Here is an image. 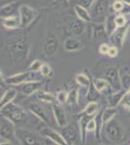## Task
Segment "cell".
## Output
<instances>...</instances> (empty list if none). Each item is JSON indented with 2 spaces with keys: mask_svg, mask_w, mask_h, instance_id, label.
I'll return each mask as SVG.
<instances>
[{
  "mask_svg": "<svg viewBox=\"0 0 130 145\" xmlns=\"http://www.w3.org/2000/svg\"><path fill=\"white\" fill-rule=\"evenodd\" d=\"M117 25L115 23V18H112V15L111 17H108L107 20H106L105 23V29H106V33H107L108 36H111L117 29Z\"/></svg>",
  "mask_w": 130,
  "mask_h": 145,
  "instance_id": "22",
  "label": "cell"
},
{
  "mask_svg": "<svg viewBox=\"0 0 130 145\" xmlns=\"http://www.w3.org/2000/svg\"><path fill=\"white\" fill-rule=\"evenodd\" d=\"M106 11V3L105 1H101V0H97L96 3L94 4V9H93V12L96 13L95 15H102L104 12Z\"/></svg>",
  "mask_w": 130,
  "mask_h": 145,
  "instance_id": "30",
  "label": "cell"
},
{
  "mask_svg": "<svg viewBox=\"0 0 130 145\" xmlns=\"http://www.w3.org/2000/svg\"><path fill=\"white\" fill-rule=\"evenodd\" d=\"M110 48L111 46H109L107 44H102V45L99 46V52H100L101 54H108L109 50H110Z\"/></svg>",
  "mask_w": 130,
  "mask_h": 145,
  "instance_id": "39",
  "label": "cell"
},
{
  "mask_svg": "<svg viewBox=\"0 0 130 145\" xmlns=\"http://www.w3.org/2000/svg\"><path fill=\"white\" fill-rule=\"evenodd\" d=\"M63 137L67 140L69 145H74V142L78 139V133L74 128H68L65 130V134Z\"/></svg>",
  "mask_w": 130,
  "mask_h": 145,
  "instance_id": "20",
  "label": "cell"
},
{
  "mask_svg": "<svg viewBox=\"0 0 130 145\" xmlns=\"http://www.w3.org/2000/svg\"><path fill=\"white\" fill-rule=\"evenodd\" d=\"M104 130H105L106 135L109 137V139L114 143H121L125 139V134L122 126L113 119L106 125H104Z\"/></svg>",
  "mask_w": 130,
  "mask_h": 145,
  "instance_id": "1",
  "label": "cell"
},
{
  "mask_svg": "<svg viewBox=\"0 0 130 145\" xmlns=\"http://www.w3.org/2000/svg\"><path fill=\"white\" fill-rule=\"evenodd\" d=\"M78 101H79V93L76 89L71 90L68 93V98H67V103L70 105H75L78 104Z\"/></svg>",
  "mask_w": 130,
  "mask_h": 145,
  "instance_id": "31",
  "label": "cell"
},
{
  "mask_svg": "<svg viewBox=\"0 0 130 145\" xmlns=\"http://www.w3.org/2000/svg\"><path fill=\"white\" fill-rule=\"evenodd\" d=\"M128 92H130V87H129V89H128Z\"/></svg>",
  "mask_w": 130,
  "mask_h": 145,
  "instance_id": "45",
  "label": "cell"
},
{
  "mask_svg": "<svg viewBox=\"0 0 130 145\" xmlns=\"http://www.w3.org/2000/svg\"><path fill=\"white\" fill-rule=\"evenodd\" d=\"M127 29H128V28H125V27L117 28V30H115L114 33L111 35V37H112V41L115 44V46H117L119 45V46H122L123 41H124L125 37H126Z\"/></svg>",
  "mask_w": 130,
  "mask_h": 145,
  "instance_id": "12",
  "label": "cell"
},
{
  "mask_svg": "<svg viewBox=\"0 0 130 145\" xmlns=\"http://www.w3.org/2000/svg\"><path fill=\"white\" fill-rule=\"evenodd\" d=\"M42 135L44 137H48L49 139H51L53 143H55L56 145H69L67 142V140L65 139V137L63 135H61L59 133L53 131V129H49L46 128L42 131Z\"/></svg>",
  "mask_w": 130,
  "mask_h": 145,
  "instance_id": "7",
  "label": "cell"
},
{
  "mask_svg": "<svg viewBox=\"0 0 130 145\" xmlns=\"http://www.w3.org/2000/svg\"><path fill=\"white\" fill-rule=\"evenodd\" d=\"M42 65H43V63L40 61V60H35V61H33L31 64H30L29 68H28V71L32 72L40 71V70H41Z\"/></svg>",
  "mask_w": 130,
  "mask_h": 145,
  "instance_id": "34",
  "label": "cell"
},
{
  "mask_svg": "<svg viewBox=\"0 0 130 145\" xmlns=\"http://www.w3.org/2000/svg\"><path fill=\"white\" fill-rule=\"evenodd\" d=\"M63 46H64L65 50L72 52V51L80 50L82 48V43L79 41V40H77L75 38H68V39L65 40Z\"/></svg>",
  "mask_w": 130,
  "mask_h": 145,
  "instance_id": "15",
  "label": "cell"
},
{
  "mask_svg": "<svg viewBox=\"0 0 130 145\" xmlns=\"http://www.w3.org/2000/svg\"><path fill=\"white\" fill-rule=\"evenodd\" d=\"M117 54H119V48H117V46H111L108 55L110 56V57H115V56H117Z\"/></svg>",
  "mask_w": 130,
  "mask_h": 145,
  "instance_id": "41",
  "label": "cell"
},
{
  "mask_svg": "<svg viewBox=\"0 0 130 145\" xmlns=\"http://www.w3.org/2000/svg\"><path fill=\"white\" fill-rule=\"evenodd\" d=\"M82 20H76L74 23L72 24V27H71V32H72L74 35H81L82 32H84V26L82 24Z\"/></svg>",
  "mask_w": 130,
  "mask_h": 145,
  "instance_id": "26",
  "label": "cell"
},
{
  "mask_svg": "<svg viewBox=\"0 0 130 145\" xmlns=\"http://www.w3.org/2000/svg\"><path fill=\"white\" fill-rule=\"evenodd\" d=\"M63 1V0H54V2H61Z\"/></svg>",
  "mask_w": 130,
  "mask_h": 145,
  "instance_id": "44",
  "label": "cell"
},
{
  "mask_svg": "<svg viewBox=\"0 0 130 145\" xmlns=\"http://www.w3.org/2000/svg\"><path fill=\"white\" fill-rule=\"evenodd\" d=\"M18 95V92L15 89H8L4 93V95L1 97V101H0V107L3 108L4 106H6L7 105L11 104L13 101Z\"/></svg>",
  "mask_w": 130,
  "mask_h": 145,
  "instance_id": "16",
  "label": "cell"
},
{
  "mask_svg": "<svg viewBox=\"0 0 130 145\" xmlns=\"http://www.w3.org/2000/svg\"><path fill=\"white\" fill-rule=\"evenodd\" d=\"M57 50V41L54 39H49L45 45V51L47 55H53Z\"/></svg>",
  "mask_w": 130,
  "mask_h": 145,
  "instance_id": "21",
  "label": "cell"
},
{
  "mask_svg": "<svg viewBox=\"0 0 130 145\" xmlns=\"http://www.w3.org/2000/svg\"><path fill=\"white\" fill-rule=\"evenodd\" d=\"M96 1H97V0H78L77 5H79V6L82 7V8L88 10V9H90L92 6H94V4L96 3Z\"/></svg>",
  "mask_w": 130,
  "mask_h": 145,
  "instance_id": "32",
  "label": "cell"
},
{
  "mask_svg": "<svg viewBox=\"0 0 130 145\" xmlns=\"http://www.w3.org/2000/svg\"><path fill=\"white\" fill-rule=\"evenodd\" d=\"M117 108L115 107H107L102 113V126L106 125L110 121H112L117 114Z\"/></svg>",
  "mask_w": 130,
  "mask_h": 145,
  "instance_id": "18",
  "label": "cell"
},
{
  "mask_svg": "<svg viewBox=\"0 0 130 145\" xmlns=\"http://www.w3.org/2000/svg\"><path fill=\"white\" fill-rule=\"evenodd\" d=\"M42 86H43L42 81H28V82L23 83V85L22 86V91L24 95L30 96L33 93L39 91Z\"/></svg>",
  "mask_w": 130,
  "mask_h": 145,
  "instance_id": "10",
  "label": "cell"
},
{
  "mask_svg": "<svg viewBox=\"0 0 130 145\" xmlns=\"http://www.w3.org/2000/svg\"><path fill=\"white\" fill-rule=\"evenodd\" d=\"M93 85L98 92H102V91L105 89L106 87H108V85H110V84H109V82L106 79L96 78L93 80Z\"/></svg>",
  "mask_w": 130,
  "mask_h": 145,
  "instance_id": "28",
  "label": "cell"
},
{
  "mask_svg": "<svg viewBox=\"0 0 130 145\" xmlns=\"http://www.w3.org/2000/svg\"><path fill=\"white\" fill-rule=\"evenodd\" d=\"M30 74H32V72H18L12 76L5 78V82L9 85H20L23 82H25V80H27L30 78Z\"/></svg>",
  "mask_w": 130,
  "mask_h": 145,
  "instance_id": "9",
  "label": "cell"
},
{
  "mask_svg": "<svg viewBox=\"0 0 130 145\" xmlns=\"http://www.w3.org/2000/svg\"><path fill=\"white\" fill-rule=\"evenodd\" d=\"M29 110L31 111L33 114H35L40 120H42L43 122L47 124L49 123V119L48 113H47L46 109H45L40 104H32L31 106H29Z\"/></svg>",
  "mask_w": 130,
  "mask_h": 145,
  "instance_id": "11",
  "label": "cell"
},
{
  "mask_svg": "<svg viewBox=\"0 0 130 145\" xmlns=\"http://www.w3.org/2000/svg\"><path fill=\"white\" fill-rule=\"evenodd\" d=\"M124 8H125V4L122 1H120V0H117L113 4V9H114L115 12H117V13H122Z\"/></svg>",
  "mask_w": 130,
  "mask_h": 145,
  "instance_id": "35",
  "label": "cell"
},
{
  "mask_svg": "<svg viewBox=\"0 0 130 145\" xmlns=\"http://www.w3.org/2000/svg\"><path fill=\"white\" fill-rule=\"evenodd\" d=\"M98 110V104L97 102H89L86 106L84 110L82 111V113L86 114L88 116H93L94 114Z\"/></svg>",
  "mask_w": 130,
  "mask_h": 145,
  "instance_id": "23",
  "label": "cell"
},
{
  "mask_svg": "<svg viewBox=\"0 0 130 145\" xmlns=\"http://www.w3.org/2000/svg\"><path fill=\"white\" fill-rule=\"evenodd\" d=\"M53 113L55 118V121L57 123V125L60 128H65L68 124L67 116H66L65 110L61 107V106L57 104L53 105Z\"/></svg>",
  "mask_w": 130,
  "mask_h": 145,
  "instance_id": "8",
  "label": "cell"
},
{
  "mask_svg": "<svg viewBox=\"0 0 130 145\" xmlns=\"http://www.w3.org/2000/svg\"><path fill=\"white\" fill-rule=\"evenodd\" d=\"M16 2H12V3L5 5L3 7H1V18H5L14 16V12L16 10L18 6H16Z\"/></svg>",
  "mask_w": 130,
  "mask_h": 145,
  "instance_id": "19",
  "label": "cell"
},
{
  "mask_svg": "<svg viewBox=\"0 0 130 145\" xmlns=\"http://www.w3.org/2000/svg\"><path fill=\"white\" fill-rule=\"evenodd\" d=\"M67 98H68V93L65 91H59V92L56 94V101L60 104H64L67 103Z\"/></svg>",
  "mask_w": 130,
  "mask_h": 145,
  "instance_id": "36",
  "label": "cell"
},
{
  "mask_svg": "<svg viewBox=\"0 0 130 145\" xmlns=\"http://www.w3.org/2000/svg\"><path fill=\"white\" fill-rule=\"evenodd\" d=\"M121 104L123 106H126L127 107H130V92H126V94H125L123 99H122Z\"/></svg>",
  "mask_w": 130,
  "mask_h": 145,
  "instance_id": "42",
  "label": "cell"
},
{
  "mask_svg": "<svg viewBox=\"0 0 130 145\" xmlns=\"http://www.w3.org/2000/svg\"><path fill=\"white\" fill-rule=\"evenodd\" d=\"M18 15L20 18V27H27L35 20L37 12L27 5H20L18 7Z\"/></svg>",
  "mask_w": 130,
  "mask_h": 145,
  "instance_id": "3",
  "label": "cell"
},
{
  "mask_svg": "<svg viewBox=\"0 0 130 145\" xmlns=\"http://www.w3.org/2000/svg\"><path fill=\"white\" fill-rule=\"evenodd\" d=\"M0 135L2 138L11 141L16 138V129L14 127V123L3 116L1 117V123H0Z\"/></svg>",
  "mask_w": 130,
  "mask_h": 145,
  "instance_id": "4",
  "label": "cell"
},
{
  "mask_svg": "<svg viewBox=\"0 0 130 145\" xmlns=\"http://www.w3.org/2000/svg\"><path fill=\"white\" fill-rule=\"evenodd\" d=\"M115 23L117 25V28L124 27V25L126 24V18L124 17V15H119L115 18Z\"/></svg>",
  "mask_w": 130,
  "mask_h": 145,
  "instance_id": "33",
  "label": "cell"
},
{
  "mask_svg": "<svg viewBox=\"0 0 130 145\" xmlns=\"http://www.w3.org/2000/svg\"><path fill=\"white\" fill-rule=\"evenodd\" d=\"M121 85L126 89H129L130 87V76H125L121 78Z\"/></svg>",
  "mask_w": 130,
  "mask_h": 145,
  "instance_id": "40",
  "label": "cell"
},
{
  "mask_svg": "<svg viewBox=\"0 0 130 145\" xmlns=\"http://www.w3.org/2000/svg\"><path fill=\"white\" fill-rule=\"evenodd\" d=\"M106 29L105 25L103 24H96L93 26V38L95 40H99L103 37V35H105ZM107 34V33H106Z\"/></svg>",
  "mask_w": 130,
  "mask_h": 145,
  "instance_id": "25",
  "label": "cell"
},
{
  "mask_svg": "<svg viewBox=\"0 0 130 145\" xmlns=\"http://www.w3.org/2000/svg\"><path fill=\"white\" fill-rule=\"evenodd\" d=\"M16 138L22 145H41L37 137L32 133L23 129L16 130Z\"/></svg>",
  "mask_w": 130,
  "mask_h": 145,
  "instance_id": "5",
  "label": "cell"
},
{
  "mask_svg": "<svg viewBox=\"0 0 130 145\" xmlns=\"http://www.w3.org/2000/svg\"><path fill=\"white\" fill-rule=\"evenodd\" d=\"M126 94L125 91H117L115 93H113L108 97V104L109 107H115L119 106V104H121L122 99Z\"/></svg>",
  "mask_w": 130,
  "mask_h": 145,
  "instance_id": "13",
  "label": "cell"
},
{
  "mask_svg": "<svg viewBox=\"0 0 130 145\" xmlns=\"http://www.w3.org/2000/svg\"><path fill=\"white\" fill-rule=\"evenodd\" d=\"M106 80L108 81L110 86H112L114 89L119 91L121 87V79L119 78V71L115 68H110L105 72Z\"/></svg>",
  "mask_w": 130,
  "mask_h": 145,
  "instance_id": "6",
  "label": "cell"
},
{
  "mask_svg": "<svg viewBox=\"0 0 130 145\" xmlns=\"http://www.w3.org/2000/svg\"><path fill=\"white\" fill-rule=\"evenodd\" d=\"M40 72H41L42 76H49V74H51V66H49V64H47V63H44V64L42 65V67H41Z\"/></svg>",
  "mask_w": 130,
  "mask_h": 145,
  "instance_id": "37",
  "label": "cell"
},
{
  "mask_svg": "<svg viewBox=\"0 0 130 145\" xmlns=\"http://www.w3.org/2000/svg\"><path fill=\"white\" fill-rule=\"evenodd\" d=\"M1 114L3 117L9 119L13 123L20 122L25 118V112L22 108L16 105L11 104L7 105L3 108H1Z\"/></svg>",
  "mask_w": 130,
  "mask_h": 145,
  "instance_id": "2",
  "label": "cell"
},
{
  "mask_svg": "<svg viewBox=\"0 0 130 145\" xmlns=\"http://www.w3.org/2000/svg\"><path fill=\"white\" fill-rule=\"evenodd\" d=\"M99 94H100V92H98L96 88L94 87L93 83H91L90 87L88 89V93H87V100L89 102H96L99 98Z\"/></svg>",
  "mask_w": 130,
  "mask_h": 145,
  "instance_id": "27",
  "label": "cell"
},
{
  "mask_svg": "<svg viewBox=\"0 0 130 145\" xmlns=\"http://www.w3.org/2000/svg\"><path fill=\"white\" fill-rule=\"evenodd\" d=\"M2 25L8 29H16L20 27V18L18 16H12V17L2 18Z\"/></svg>",
  "mask_w": 130,
  "mask_h": 145,
  "instance_id": "14",
  "label": "cell"
},
{
  "mask_svg": "<svg viewBox=\"0 0 130 145\" xmlns=\"http://www.w3.org/2000/svg\"><path fill=\"white\" fill-rule=\"evenodd\" d=\"M76 81L78 84H80L81 86H84L86 88H89L91 85V82L89 80V78L86 76L84 74H79L76 76Z\"/></svg>",
  "mask_w": 130,
  "mask_h": 145,
  "instance_id": "24",
  "label": "cell"
},
{
  "mask_svg": "<svg viewBox=\"0 0 130 145\" xmlns=\"http://www.w3.org/2000/svg\"><path fill=\"white\" fill-rule=\"evenodd\" d=\"M75 13H76L78 18H79L80 20H82V22H88L91 20V16H90V14H89L88 10L82 8L81 6H79V5L75 6Z\"/></svg>",
  "mask_w": 130,
  "mask_h": 145,
  "instance_id": "17",
  "label": "cell"
},
{
  "mask_svg": "<svg viewBox=\"0 0 130 145\" xmlns=\"http://www.w3.org/2000/svg\"><path fill=\"white\" fill-rule=\"evenodd\" d=\"M0 145H13L11 143V142H9V141H4V142H2L1 141V143H0Z\"/></svg>",
  "mask_w": 130,
  "mask_h": 145,
  "instance_id": "43",
  "label": "cell"
},
{
  "mask_svg": "<svg viewBox=\"0 0 130 145\" xmlns=\"http://www.w3.org/2000/svg\"><path fill=\"white\" fill-rule=\"evenodd\" d=\"M38 98L42 102L49 103V104L53 103L54 101L56 100V97H54L53 95H51V93H48V92H40L38 94Z\"/></svg>",
  "mask_w": 130,
  "mask_h": 145,
  "instance_id": "29",
  "label": "cell"
},
{
  "mask_svg": "<svg viewBox=\"0 0 130 145\" xmlns=\"http://www.w3.org/2000/svg\"><path fill=\"white\" fill-rule=\"evenodd\" d=\"M86 133H92V132H95L96 130V121L95 119H90V120L88 121V123H87L86 125Z\"/></svg>",
  "mask_w": 130,
  "mask_h": 145,
  "instance_id": "38",
  "label": "cell"
}]
</instances>
